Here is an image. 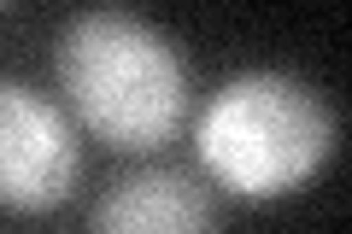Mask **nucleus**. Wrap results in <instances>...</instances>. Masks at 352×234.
Returning a JSON list of instances; mask_svg holds the SVG:
<instances>
[{
  "label": "nucleus",
  "instance_id": "nucleus-2",
  "mask_svg": "<svg viewBox=\"0 0 352 234\" xmlns=\"http://www.w3.org/2000/svg\"><path fill=\"white\" fill-rule=\"evenodd\" d=\"M206 176L241 199H282L305 187L335 152V111L288 71H241L194 117Z\"/></svg>",
  "mask_w": 352,
  "mask_h": 234
},
{
  "label": "nucleus",
  "instance_id": "nucleus-4",
  "mask_svg": "<svg viewBox=\"0 0 352 234\" xmlns=\"http://www.w3.org/2000/svg\"><path fill=\"white\" fill-rule=\"evenodd\" d=\"M88 234H217V211L200 176L135 170L100 194Z\"/></svg>",
  "mask_w": 352,
  "mask_h": 234
},
{
  "label": "nucleus",
  "instance_id": "nucleus-3",
  "mask_svg": "<svg viewBox=\"0 0 352 234\" xmlns=\"http://www.w3.org/2000/svg\"><path fill=\"white\" fill-rule=\"evenodd\" d=\"M76 176H82V152L65 111L30 82L0 76V205L53 211L71 199Z\"/></svg>",
  "mask_w": 352,
  "mask_h": 234
},
{
  "label": "nucleus",
  "instance_id": "nucleus-1",
  "mask_svg": "<svg viewBox=\"0 0 352 234\" xmlns=\"http://www.w3.org/2000/svg\"><path fill=\"white\" fill-rule=\"evenodd\" d=\"M53 65L76 124L112 152H153L188 124V59L135 12H76L59 30Z\"/></svg>",
  "mask_w": 352,
  "mask_h": 234
}]
</instances>
